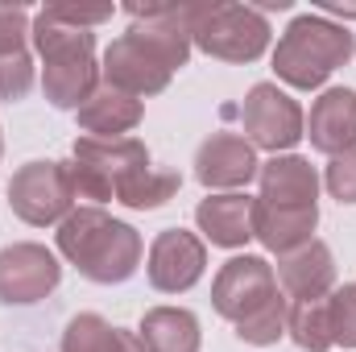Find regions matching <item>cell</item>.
<instances>
[{"mask_svg":"<svg viewBox=\"0 0 356 352\" xmlns=\"http://www.w3.org/2000/svg\"><path fill=\"white\" fill-rule=\"evenodd\" d=\"M353 54H356V38L348 33V25H336L323 13H302L277 38L273 71H277L282 83L311 91L323 88L340 67H348Z\"/></svg>","mask_w":356,"mask_h":352,"instance_id":"4","label":"cell"},{"mask_svg":"<svg viewBox=\"0 0 356 352\" xmlns=\"http://www.w3.org/2000/svg\"><path fill=\"white\" fill-rule=\"evenodd\" d=\"M38 83V67H33V54H0V99L4 104H17L25 99Z\"/></svg>","mask_w":356,"mask_h":352,"instance_id":"24","label":"cell"},{"mask_svg":"<svg viewBox=\"0 0 356 352\" xmlns=\"http://www.w3.org/2000/svg\"><path fill=\"white\" fill-rule=\"evenodd\" d=\"M124 13L137 21L104 50L99 79L133 99L158 95L191 58V4H124Z\"/></svg>","mask_w":356,"mask_h":352,"instance_id":"1","label":"cell"},{"mask_svg":"<svg viewBox=\"0 0 356 352\" xmlns=\"http://www.w3.org/2000/svg\"><path fill=\"white\" fill-rule=\"evenodd\" d=\"M207 269V245L203 237L186 232V228H166L154 237L149 245V286L158 294H186Z\"/></svg>","mask_w":356,"mask_h":352,"instance_id":"11","label":"cell"},{"mask_svg":"<svg viewBox=\"0 0 356 352\" xmlns=\"http://www.w3.org/2000/svg\"><path fill=\"white\" fill-rule=\"evenodd\" d=\"M241 120H245V133H249L245 141L253 150H269V154H286L307 137V116H302L298 99L286 95L277 83L249 88Z\"/></svg>","mask_w":356,"mask_h":352,"instance_id":"8","label":"cell"},{"mask_svg":"<svg viewBox=\"0 0 356 352\" xmlns=\"http://www.w3.org/2000/svg\"><path fill=\"white\" fill-rule=\"evenodd\" d=\"M199 232L220 245V249H245L253 241V199L232 191V195H207L195 207Z\"/></svg>","mask_w":356,"mask_h":352,"instance_id":"16","label":"cell"},{"mask_svg":"<svg viewBox=\"0 0 356 352\" xmlns=\"http://www.w3.org/2000/svg\"><path fill=\"white\" fill-rule=\"evenodd\" d=\"M149 162V150L145 141L137 137H79L71 145V186H75V199H91V207L108 203L120 195V186L129 182L133 175H141Z\"/></svg>","mask_w":356,"mask_h":352,"instance_id":"5","label":"cell"},{"mask_svg":"<svg viewBox=\"0 0 356 352\" xmlns=\"http://www.w3.org/2000/svg\"><path fill=\"white\" fill-rule=\"evenodd\" d=\"M141 116H145L141 99H133V95H124V91H116V88H104V83H99V91L75 112L83 137H108V141L129 137V133L141 125Z\"/></svg>","mask_w":356,"mask_h":352,"instance_id":"18","label":"cell"},{"mask_svg":"<svg viewBox=\"0 0 356 352\" xmlns=\"http://www.w3.org/2000/svg\"><path fill=\"white\" fill-rule=\"evenodd\" d=\"M315 224H319V203H311V207H277V203L253 199V237L277 257L311 245Z\"/></svg>","mask_w":356,"mask_h":352,"instance_id":"15","label":"cell"},{"mask_svg":"<svg viewBox=\"0 0 356 352\" xmlns=\"http://www.w3.org/2000/svg\"><path fill=\"white\" fill-rule=\"evenodd\" d=\"M307 137L311 150L336 158L348 154L356 145V91L353 88H327L311 104V120H307Z\"/></svg>","mask_w":356,"mask_h":352,"instance_id":"14","label":"cell"},{"mask_svg":"<svg viewBox=\"0 0 356 352\" xmlns=\"http://www.w3.org/2000/svg\"><path fill=\"white\" fill-rule=\"evenodd\" d=\"M29 42L42 58V91L54 108L79 112L99 91V67H95V33L83 25H71L58 17L54 4H46L33 17Z\"/></svg>","mask_w":356,"mask_h":352,"instance_id":"2","label":"cell"},{"mask_svg":"<svg viewBox=\"0 0 356 352\" xmlns=\"http://www.w3.org/2000/svg\"><path fill=\"white\" fill-rule=\"evenodd\" d=\"M286 319H290V298L277 294L266 311H257L253 319L236 323V336H241L245 344H253V349H269V344H277V340L286 336Z\"/></svg>","mask_w":356,"mask_h":352,"instance_id":"22","label":"cell"},{"mask_svg":"<svg viewBox=\"0 0 356 352\" xmlns=\"http://www.w3.org/2000/svg\"><path fill=\"white\" fill-rule=\"evenodd\" d=\"M58 253L88 282L116 286L129 282L141 265V232L124 220H112L104 207H75L58 224Z\"/></svg>","mask_w":356,"mask_h":352,"instance_id":"3","label":"cell"},{"mask_svg":"<svg viewBox=\"0 0 356 352\" xmlns=\"http://www.w3.org/2000/svg\"><path fill=\"white\" fill-rule=\"evenodd\" d=\"M191 46L220 63H257L269 50V21L253 4H191Z\"/></svg>","mask_w":356,"mask_h":352,"instance_id":"6","label":"cell"},{"mask_svg":"<svg viewBox=\"0 0 356 352\" xmlns=\"http://www.w3.org/2000/svg\"><path fill=\"white\" fill-rule=\"evenodd\" d=\"M277 273L266 257H232V262L220 265L216 282H211V307L216 315H224L228 323H245L253 319L257 311H266L269 303L277 298Z\"/></svg>","mask_w":356,"mask_h":352,"instance_id":"9","label":"cell"},{"mask_svg":"<svg viewBox=\"0 0 356 352\" xmlns=\"http://www.w3.org/2000/svg\"><path fill=\"white\" fill-rule=\"evenodd\" d=\"M108 332H112V323H108L104 315L83 311V315H75V319L67 323V332H63V352H99V344L108 340Z\"/></svg>","mask_w":356,"mask_h":352,"instance_id":"25","label":"cell"},{"mask_svg":"<svg viewBox=\"0 0 356 352\" xmlns=\"http://www.w3.org/2000/svg\"><path fill=\"white\" fill-rule=\"evenodd\" d=\"M257 170H261L257 150L236 133H211L195 154V178L211 195H232V191L249 186Z\"/></svg>","mask_w":356,"mask_h":352,"instance_id":"12","label":"cell"},{"mask_svg":"<svg viewBox=\"0 0 356 352\" xmlns=\"http://www.w3.org/2000/svg\"><path fill=\"white\" fill-rule=\"evenodd\" d=\"M286 332H290V340L302 352H327L332 349L327 303H323V298H315V303H294V307H290V319H286Z\"/></svg>","mask_w":356,"mask_h":352,"instance_id":"21","label":"cell"},{"mask_svg":"<svg viewBox=\"0 0 356 352\" xmlns=\"http://www.w3.org/2000/svg\"><path fill=\"white\" fill-rule=\"evenodd\" d=\"M178 186H182L178 170H166V166H145L141 175H133L124 186H120L116 203H124V207H133V211H154V207H162V203H170V199H175Z\"/></svg>","mask_w":356,"mask_h":352,"instance_id":"20","label":"cell"},{"mask_svg":"<svg viewBox=\"0 0 356 352\" xmlns=\"http://www.w3.org/2000/svg\"><path fill=\"white\" fill-rule=\"evenodd\" d=\"M261 203H277V207H311L319 199V175L307 158L298 154H273L261 162Z\"/></svg>","mask_w":356,"mask_h":352,"instance_id":"17","label":"cell"},{"mask_svg":"<svg viewBox=\"0 0 356 352\" xmlns=\"http://www.w3.org/2000/svg\"><path fill=\"white\" fill-rule=\"evenodd\" d=\"M327 328H332V344L356 349V282L336 286L327 298Z\"/></svg>","mask_w":356,"mask_h":352,"instance_id":"23","label":"cell"},{"mask_svg":"<svg viewBox=\"0 0 356 352\" xmlns=\"http://www.w3.org/2000/svg\"><path fill=\"white\" fill-rule=\"evenodd\" d=\"M273 273H277V290L290 303H315V298H327L336 290V257L323 241H311L294 253H282Z\"/></svg>","mask_w":356,"mask_h":352,"instance_id":"13","label":"cell"},{"mask_svg":"<svg viewBox=\"0 0 356 352\" xmlns=\"http://www.w3.org/2000/svg\"><path fill=\"white\" fill-rule=\"evenodd\" d=\"M0 158H4V137H0Z\"/></svg>","mask_w":356,"mask_h":352,"instance_id":"29","label":"cell"},{"mask_svg":"<svg viewBox=\"0 0 356 352\" xmlns=\"http://www.w3.org/2000/svg\"><path fill=\"white\" fill-rule=\"evenodd\" d=\"M137 340L145 352H199V319L186 307H149L141 315Z\"/></svg>","mask_w":356,"mask_h":352,"instance_id":"19","label":"cell"},{"mask_svg":"<svg viewBox=\"0 0 356 352\" xmlns=\"http://www.w3.org/2000/svg\"><path fill=\"white\" fill-rule=\"evenodd\" d=\"M99 352H145V344L137 340V332H124V328H112L108 340L99 344Z\"/></svg>","mask_w":356,"mask_h":352,"instance_id":"28","label":"cell"},{"mask_svg":"<svg viewBox=\"0 0 356 352\" xmlns=\"http://www.w3.org/2000/svg\"><path fill=\"white\" fill-rule=\"evenodd\" d=\"M29 29H33V21L21 4H0V54H25Z\"/></svg>","mask_w":356,"mask_h":352,"instance_id":"26","label":"cell"},{"mask_svg":"<svg viewBox=\"0 0 356 352\" xmlns=\"http://www.w3.org/2000/svg\"><path fill=\"white\" fill-rule=\"evenodd\" d=\"M323 182H327L332 199H340V203H356V145L348 150V154H336V158L327 162Z\"/></svg>","mask_w":356,"mask_h":352,"instance_id":"27","label":"cell"},{"mask_svg":"<svg viewBox=\"0 0 356 352\" xmlns=\"http://www.w3.org/2000/svg\"><path fill=\"white\" fill-rule=\"evenodd\" d=\"M8 207L29 228L63 224L75 211V186L67 162H25L8 178Z\"/></svg>","mask_w":356,"mask_h":352,"instance_id":"7","label":"cell"},{"mask_svg":"<svg viewBox=\"0 0 356 352\" xmlns=\"http://www.w3.org/2000/svg\"><path fill=\"white\" fill-rule=\"evenodd\" d=\"M58 282H63V265L46 245L17 241L0 249V303L8 307L42 303L46 294L58 290Z\"/></svg>","mask_w":356,"mask_h":352,"instance_id":"10","label":"cell"}]
</instances>
